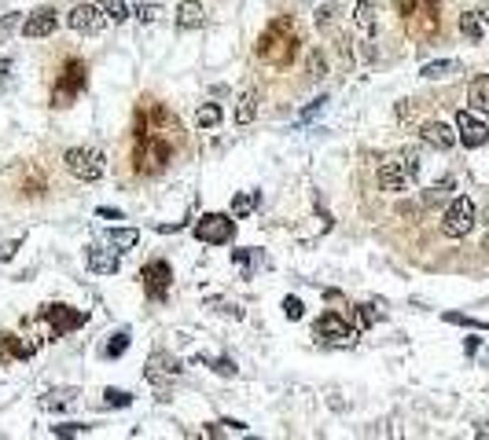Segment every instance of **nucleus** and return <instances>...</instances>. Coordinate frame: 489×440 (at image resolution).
<instances>
[{"mask_svg":"<svg viewBox=\"0 0 489 440\" xmlns=\"http://www.w3.org/2000/svg\"><path fill=\"white\" fill-rule=\"evenodd\" d=\"M221 312L232 316V319H243V308H240V304H221Z\"/></svg>","mask_w":489,"mask_h":440,"instance_id":"a18cd8bd","label":"nucleus"},{"mask_svg":"<svg viewBox=\"0 0 489 440\" xmlns=\"http://www.w3.org/2000/svg\"><path fill=\"white\" fill-rule=\"evenodd\" d=\"M96 213H100L103 220H122V209H111V206H100Z\"/></svg>","mask_w":489,"mask_h":440,"instance_id":"c03bdc74","label":"nucleus"},{"mask_svg":"<svg viewBox=\"0 0 489 440\" xmlns=\"http://www.w3.org/2000/svg\"><path fill=\"white\" fill-rule=\"evenodd\" d=\"M107 242H111L114 250H133L136 242H140V231H136V228H111V231H107Z\"/></svg>","mask_w":489,"mask_h":440,"instance_id":"393cba45","label":"nucleus"},{"mask_svg":"<svg viewBox=\"0 0 489 440\" xmlns=\"http://www.w3.org/2000/svg\"><path fill=\"white\" fill-rule=\"evenodd\" d=\"M203 22H206V15H203L199 0H181L177 4V26L181 30H203Z\"/></svg>","mask_w":489,"mask_h":440,"instance_id":"f3484780","label":"nucleus"},{"mask_svg":"<svg viewBox=\"0 0 489 440\" xmlns=\"http://www.w3.org/2000/svg\"><path fill=\"white\" fill-rule=\"evenodd\" d=\"M471 228H475V202H471L467 194H460V198H453V202H449V209H445L441 231L453 235V238H460V235H467Z\"/></svg>","mask_w":489,"mask_h":440,"instance_id":"20e7f679","label":"nucleus"},{"mask_svg":"<svg viewBox=\"0 0 489 440\" xmlns=\"http://www.w3.org/2000/svg\"><path fill=\"white\" fill-rule=\"evenodd\" d=\"M85 81H89L85 62H81V59H70L67 70H63V77H59V88L52 92V103H55V106H67V103L81 92V88H85Z\"/></svg>","mask_w":489,"mask_h":440,"instance_id":"423d86ee","label":"nucleus"},{"mask_svg":"<svg viewBox=\"0 0 489 440\" xmlns=\"http://www.w3.org/2000/svg\"><path fill=\"white\" fill-rule=\"evenodd\" d=\"M409 184H412V176H409V169H405L401 158L379 165V187L382 191H409Z\"/></svg>","mask_w":489,"mask_h":440,"instance_id":"9b49d317","label":"nucleus"},{"mask_svg":"<svg viewBox=\"0 0 489 440\" xmlns=\"http://www.w3.org/2000/svg\"><path fill=\"white\" fill-rule=\"evenodd\" d=\"M460 33H463L467 40H471V44H478V40H482V33H485V22H482L475 11H463V15H460Z\"/></svg>","mask_w":489,"mask_h":440,"instance_id":"b1692460","label":"nucleus"},{"mask_svg":"<svg viewBox=\"0 0 489 440\" xmlns=\"http://www.w3.org/2000/svg\"><path fill=\"white\" fill-rule=\"evenodd\" d=\"M169 158V143H155V140H147L140 150H136V169L140 172H158Z\"/></svg>","mask_w":489,"mask_h":440,"instance_id":"ddd939ff","label":"nucleus"},{"mask_svg":"<svg viewBox=\"0 0 489 440\" xmlns=\"http://www.w3.org/2000/svg\"><path fill=\"white\" fill-rule=\"evenodd\" d=\"M70 404H74V392H67V389L41 396V407H45V411H63V407H70Z\"/></svg>","mask_w":489,"mask_h":440,"instance_id":"c756f323","label":"nucleus"},{"mask_svg":"<svg viewBox=\"0 0 489 440\" xmlns=\"http://www.w3.org/2000/svg\"><path fill=\"white\" fill-rule=\"evenodd\" d=\"M41 319L52 323V338H63V334H70V330L85 326L89 312H77V308H70V304H45L41 308Z\"/></svg>","mask_w":489,"mask_h":440,"instance_id":"39448f33","label":"nucleus"},{"mask_svg":"<svg viewBox=\"0 0 489 440\" xmlns=\"http://www.w3.org/2000/svg\"><path fill=\"white\" fill-rule=\"evenodd\" d=\"M4 352H11V356H18V360H30L33 356V345L30 341L23 345L15 334H4V341H0V356H4Z\"/></svg>","mask_w":489,"mask_h":440,"instance_id":"bb28decb","label":"nucleus"},{"mask_svg":"<svg viewBox=\"0 0 489 440\" xmlns=\"http://www.w3.org/2000/svg\"><path fill=\"white\" fill-rule=\"evenodd\" d=\"M401 162H405L409 176H412V180H416V176H419V154H416V150H405V158H401Z\"/></svg>","mask_w":489,"mask_h":440,"instance_id":"ea45409f","label":"nucleus"},{"mask_svg":"<svg viewBox=\"0 0 489 440\" xmlns=\"http://www.w3.org/2000/svg\"><path fill=\"white\" fill-rule=\"evenodd\" d=\"M254 118H258V92L247 88V92L240 96V106H236V121H240V125H250Z\"/></svg>","mask_w":489,"mask_h":440,"instance_id":"4be33fe9","label":"nucleus"},{"mask_svg":"<svg viewBox=\"0 0 489 440\" xmlns=\"http://www.w3.org/2000/svg\"><path fill=\"white\" fill-rule=\"evenodd\" d=\"M221 106L217 103H203L199 106V114H195V121H199V128H214V125H221Z\"/></svg>","mask_w":489,"mask_h":440,"instance_id":"c85d7f7f","label":"nucleus"},{"mask_svg":"<svg viewBox=\"0 0 489 440\" xmlns=\"http://www.w3.org/2000/svg\"><path fill=\"white\" fill-rule=\"evenodd\" d=\"M214 370H217V374H225V378H232V374H236L240 367H236V360H228V356H221V360H214Z\"/></svg>","mask_w":489,"mask_h":440,"instance_id":"58836bf2","label":"nucleus"},{"mask_svg":"<svg viewBox=\"0 0 489 440\" xmlns=\"http://www.w3.org/2000/svg\"><path fill=\"white\" fill-rule=\"evenodd\" d=\"M100 4V11L107 15L111 22H125L129 18V4H125V0H96Z\"/></svg>","mask_w":489,"mask_h":440,"instance_id":"cd10ccee","label":"nucleus"},{"mask_svg":"<svg viewBox=\"0 0 489 440\" xmlns=\"http://www.w3.org/2000/svg\"><path fill=\"white\" fill-rule=\"evenodd\" d=\"M55 11L52 8H41V11H33V15H26V22H23V37H30V40H37V37H48V33H55Z\"/></svg>","mask_w":489,"mask_h":440,"instance_id":"4468645a","label":"nucleus"},{"mask_svg":"<svg viewBox=\"0 0 489 440\" xmlns=\"http://www.w3.org/2000/svg\"><path fill=\"white\" fill-rule=\"evenodd\" d=\"M460 70V62L456 59H438V62H427V66H423V77H427V81H441V77H453Z\"/></svg>","mask_w":489,"mask_h":440,"instance_id":"5701e85b","label":"nucleus"},{"mask_svg":"<svg viewBox=\"0 0 489 440\" xmlns=\"http://www.w3.org/2000/svg\"><path fill=\"white\" fill-rule=\"evenodd\" d=\"M85 264H89V272H96V275H118V268H122L118 253L114 250H103V246H89V250H85Z\"/></svg>","mask_w":489,"mask_h":440,"instance_id":"f8f14e48","label":"nucleus"},{"mask_svg":"<svg viewBox=\"0 0 489 440\" xmlns=\"http://www.w3.org/2000/svg\"><path fill=\"white\" fill-rule=\"evenodd\" d=\"M18 26H23V15H18V11H11V15H0V44H4Z\"/></svg>","mask_w":489,"mask_h":440,"instance_id":"2f4dec72","label":"nucleus"},{"mask_svg":"<svg viewBox=\"0 0 489 440\" xmlns=\"http://www.w3.org/2000/svg\"><path fill=\"white\" fill-rule=\"evenodd\" d=\"M456 140L463 143V147H485L489 143V125L482 121V118H475L471 110H460L456 114Z\"/></svg>","mask_w":489,"mask_h":440,"instance_id":"1a4fd4ad","label":"nucleus"},{"mask_svg":"<svg viewBox=\"0 0 489 440\" xmlns=\"http://www.w3.org/2000/svg\"><path fill=\"white\" fill-rule=\"evenodd\" d=\"M166 11H162V4H140L136 8V18H140V26H151V22H158Z\"/></svg>","mask_w":489,"mask_h":440,"instance_id":"72a5a7b5","label":"nucleus"},{"mask_svg":"<svg viewBox=\"0 0 489 440\" xmlns=\"http://www.w3.org/2000/svg\"><path fill=\"white\" fill-rule=\"evenodd\" d=\"M184 367L173 360V356H166V352H155L151 356V363H147V382H162V378H173V374H181Z\"/></svg>","mask_w":489,"mask_h":440,"instance_id":"dca6fc26","label":"nucleus"},{"mask_svg":"<svg viewBox=\"0 0 489 440\" xmlns=\"http://www.w3.org/2000/svg\"><path fill=\"white\" fill-rule=\"evenodd\" d=\"M353 22H357L360 33H375V4H372V0H357Z\"/></svg>","mask_w":489,"mask_h":440,"instance_id":"412c9836","label":"nucleus"},{"mask_svg":"<svg viewBox=\"0 0 489 440\" xmlns=\"http://www.w3.org/2000/svg\"><path fill=\"white\" fill-rule=\"evenodd\" d=\"M67 169L77 176V180H85V184H92V180H100L103 176V154L96 150V147H74V150H67Z\"/></svg>","mask_w":489,"mask_h":440,"instance_id":"7ed1b4c3","label":"nucleus"},{"mask_svg":"<svg viewBox=\"0 0 489 440\" xmlns=\"http://www.w3.org/2000/svg\"><path fill=\"white\" fill-rule=\"evenodd\" d=\"M416 4H419V0H394L397 15H416Z\"/></svg>","mask_w":489,"mask_h":440,"instance_id":"37998d69","label":"nucleus"},{"mask_svg":"<svg viewBox=\"0 0 489 440\" xmlns=\"http://www.w3.org/2000/svg\"><path fill=\"white\" fill-rule=\"evenodd\" d=\"M357 316H360V326H372L375 323V308L372 304H357Z\"/></svg>","mask_w":489,"mask_h":440,"instance_id":"79ce46f5","label":"nucleus"},{"mask_svg":"<svg viewBox=\"0 0 489 440\" xmlns=\"http://www.w3.org/2000/svg\"><path fill=\"white\" fill-rule=\"evenodd\" d=\"M419 136H423V143H431V147H438V150H449L453 143H456V132L445 125V121H427L419 128Z\"/></svg>","mask_w":489,"mask_h":440,"instance_id":"2eb2a0df","label":"nucleus"},{"mask_svg":"<svg viewBox=\"0 0 489 440\" xmlns=\"http://www.w3.org/2000/svg\"><path fill=\"white\" fill-rule=\"evenodd\" d=\"M129 404H133V396L125 389H107L103 392V407H129Z\"/></svg>","mask_w":489,"mask_h":440,"instance_id":"473e14b6","label":"nucleus"},{"mask_svg":"<svg viewBox=\"0 0 489 440\" xmlns=\"http://www.w3.org/2000/svg\"><path fill=\"white\" fill-rule=\"evenodd\" d=\"M299 52V37H294V26L287 18H276L265 26V33L258 37V55L272 66H287Z\"/></svg>","mask_w":489,"mask_h":440,"instance_id":"f257e3e1","label":"nucleus"},{"mask_svg":"<svg viewBox=\"0 0 489 440\" xmlns=\"http://www.w3.org/2000/svg\"><path fill=\"white\" fill-rule=\"evenodd\" d=\"M258 206H262V191H243V194L232 198V216H236V220H247Z\"/></svg>","mask_w":489,"mask_h":440,"instance_id":"aec40b11","label":"nucleus"},{"mask_svg":"<svg viewBox=\"0 0 489 440\" xmlns=\"http://www.w3.org/2000/svg\"><path fill=\"white\" fill-rule=\"evenodd\" d=\"M92 426H81V422H63V426H52L55 436H85Z\"/></svg>","mask_w":489,"mask_h":440,"instance_id":"f704fd0d","label":"nucleus"},{"mask_svg":"<svg viewBox=\"0 0 489 440\" xmlns=\"http://www.w3.org/2000/svg\"><path fill=\"white\" fill-rule=\"evenodd\" d=\"M485 26H489V11H485Z\"/></svg>","mask_w":489,"mask_h":440,"instance_id":"49530a36","label":"nucleus"},{"mask_svg":"<svg viewBox=\"0 0 489 440\" xmlns=\"http://www.w3.org/2000/svg\"><path fill=\"white\" fill-rule=\"evenodd\" d=\"M467 99H471V106L482 118H489V77H475L471 88H467Z\"/></svg>","mask_w":489,"mask_h":440,"instance_id":"6ab92c4d","label":"nucleus"},{"mask_svg":"<svg viewBox=\"0 0 489 440\" xmlns=\"http://www.w3.org/2000/svg\"><path fill=\"white\" fill-rule=\"evenodd\" d=\"M485 250H489V235H485Z\"/></svg>","mask_w":489,"mask_h":440,"instance_id":"de8ad7c7","label":"nucleus"},{"mask_svg":"<svg viewBox=\"0 0 489 440\" xmlns=\"http://www.w3.org/2000/svg\"><path fill=\"white\" fill-rule=\"evenodd\" d=\"M140 279H144V290H147V297H151V301H166V294H169V282H173V268H169L166 260H151V264H144Z\"/></svg>","mask_w":489,"mask_h":440,"instance_id":"0eeeda50","label":"nucleus"},{"mask_svg":"<svg viewBox=\"0 0 489 440\" xmlns=\"http://www.w3.org/2000/svg\"><path fill=\"white\" fill-rule=\"evenodd\" d=\"M284 316H287V319H302V316H306V308H302V301L287 294V297H284Z\"/></svg>","mask_w":489,"mask_h":440,"instance_id":"c9c22d12","label":"nucleus"},{"mask_svg":"<svg viewBox=\"0 0 489 440\" xmlns=\"http://www.w3.org/2000/svg\"><path fill=\"white\" fill-rule=\"evenodd\" d=\"M67 22H70V30H77V33H100L103 26H107V15L100 11V4H77Z\"/></svg>","mask_w":489,"mask_h":440,"instance_id":"9d476101","label":"nucleus"},{"mask_svg":"<svg viewBox=\"0 0 489 440\" xmlns=\"http://www.w3.org/2000/svg\"><path fill=\"white\" fill-rule=\"evenodd\" d=\"M232 264L240 268L243 279H250V275L265 264V253H262V250H232Z\"/></svg>","mask_w":489,"mask_h":440,"instance_id":"a211bd4d","label":"nucleus"},{"mask_svg":"<svg viewBox=\"0 0 489 440\" xmlns=\"http://www.w3.org/2000/svg\"><path fill=\"white\" fill-rule=\"evenodd\" d=\"M309 77H324V59H321V52L309 55Z\"/></svg>","mask_w":489,"mask_h":440,"instance_id":"a19ab883","label":"nucleus"},{"mask_svg":"<svg viewBox=\"0 0 489 440\" xmlns=\"http://www.w3.org/2000/svg\"><path fill=\"white\" fill-rule=\"evenodd\" d=\"M453 187H456L453 180H441V184H434L427 194H423V206H438V202H445V198L453 194Z\"/></svg>","mask_w":489,"mask_h":440,"instance_id":"7c9ffc66","label":"nucleus"},{"mask_svg":"<svg viewBox=\"0 0 489 440\" xmlns=\"http://www.w3.org/2000/svg\"><path fill=\"white\" fill-rule=\"evenodd\" d=\"M335 15H338V4H324L321 11H316V26H321V30H328L331 22H335Z\"/></svg>","mask_w":489,"mask_h":440,"instance_id":"e433bc0d","label":"nucleus"},{"mask_svg":"<svg viewBox=\"0 0 489 440\" xmlns=\"http://www.w3.org/2000/svg\"><path fill=\"white\" fill-rule=\"evenodd\" d=\"M236 235V216L232 213H203L195 220V238L210 242V246H225Z\"/></svg>","mask_w":489,"mask_h":440,"instance_id":"f03ea898","label":"nucleus"},{"mask_svg":"<svg viewBox=\"0 0 489 440\" xmlns=\"http://www.w3.org/2000/svg\"><path fill=\"white\" fill-rule=\"evenodd\" d=\"M316 338L328 341V345H353L357 338V330L343 319V316H335V312H324L321 319H316Z\"/></svg>","mask_w":489,"mask_h":440,"instance_id":"6e6552de","label":"nucleus"},{"mask_svg":"<svg viewBox=\"0 0 489 440\" xmlns=\"http://www.w3.org/2000/svg\"><path fill=\"white\" fill-rule=\"evenodd\" d=\"M324 103H328V96L313 99V103H309V106L302 110V118H299V121H302V125H306V121H313V118H316V114H321V110H324Z\"/></svg>","mask_w":489,"mask_h":440,"instance_id":"4c0bfd02","label":"nucleus"},{"mask_svg":"<svg viewBox=\"0 0 489 440\" xmlns=\"http://www.w3.org/2000/svg\"><path fill=\"white\" fill-rule=\"evenodd\" d=\"M125 348H129V330H114V334L107 338V345H103V356H107V360H118Z\"/></svg>","mask_w":489,"mask_h":440,"instance_id":"a878e982","label":"nucleus"}]
</instances>
